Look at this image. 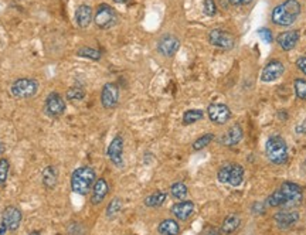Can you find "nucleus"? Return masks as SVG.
I'll return each mask as SVG.
<instances>
[{
	"label": "nucleus",
	"instance_id": "423d86ee",
	"mask_svg": "<svg viewBox=\"0 0 306 235\" xmlns=\"http://www.w3.org/2000/svg\"><path fill=\"white\" fill-rule=\"evenodd\" d=\"M281 193L284 194L286 200L285 207H295L298 204H301L302 198H304V192L301 189V186H298L296 183L285 182L281 184L279 187Z\"/></svg>",
	"mask_w": 306,
	"mask_h": 235
},
{
	"label": "nucleus",
	"instance_id": "4be33fe9",
	"mask_svg": "<svg viewBox=\"0 0 306 235\" xmlns=\"http://www.w3.org/2000/svg\"><path fill=\"white\" fill-rule=\"evenodd\" d=\"M240 225H241V218H240V215H237V214H230V215H227V217L224 218V221H222L221 233L225 235L234 234V233L238 230Z\"/></svg>",
	"mask_w": 306,
	"mask_h": 235
},
{
	"label": "nucleus",
	"instance_id": "5701e85b",
	"mask_svg": "<svg viewBox=\"0 0 306 235\" xmlns=\"http://www.w3.org/2000/svg\"><path fill=\"white\" fill-rule=\"evenodd\" d=\"M159 235H179L180 225L176 220L166 218L158 225Z\"/></svg>",
	"mask_w": 306,
	"mask_h": 235
},
{
	"label": "nucleus",
	"instance_id": "f704fd0d",
	"mask_svg": "<svg viewBox=\"0 0 306 235\" xmlns=\"http://www.w3.org/2000/svg\"><path fill=\"white\" fill-rule=\"evenodd\" d=\"M294 88H295V94L298 98L305 99L306 101V79L298 78L294 82Z\"/></svg>",
	"mask_w": 306,
	"mask_h": 235
},
{
	"label": "nucleus",
	"instance_id": "aec40b11",
	"mask_svg": "<svg viewBox=\"0 0 306 235\" xmlns=\"http://www.w3.org/2000/svg\"><path fill=\"white\" fill-rule=\"evenodd\" d=\"M75 22L78 27L87 29L92 22V9L87 4H81L75 11Z\"/></svg>",
	"mask_w": 306,
	"mask_h": 235
},
{
	"label": "nucleus",
	"instance_id": "0eeeda50",
	"mask_svg": "<svg viewBox=\"0 0 306 235\" xmlns=\"http://www.w3.org/2000/svg\"><path fill=\"white\" fill-rule=\"evenodd\" d=\"M94 22L99 29H109L116 23V11L108 4H101L94 16Z\"/></svg>",
	"mask_w": 306,
	"mask_h": 235
},
{
	"label": "nucleus",
	"instance_id": "58836bf2",
	"mask_svg": "<svg viewBox=\"0 0 306 235\" xmlns=\"http://www.w3.org/2000/svg\"><path fill=\"white\" fill-rule=\"evenodd\" d=\"M296 65H298V68L306 75V57H299V58L296 60Z\"/></svg>",
	"mask_w": 306,
	"mask_h": 235
},
{
	"label": "nucleus",
	"instance_id": "37998d69",
	"mask_svg": "<svg viewBox=\"0 0 306 235\" xmlns=\"http://www.w3.org/2000/svg\"><path fill=\"white\" fill-rule=\"evenodd\" d=\"M115 3H127L128 0H114Z\"/></svg>",
	"mask_w": 306,
	"mask_h": 235
},
{
	"label": "nucleus",
	"instance_id": "6e6552de",
	"mask_svg": "<svg viewBox=\"0 0 306 235\" xmlns=\"http://www.w3.org/2000/svg\"><path fill=\"white\" fill-rule=\"evenodd\" d=\"M65 112V101L60 94L51 92L45 99V114L51 118H58Z\"/></svg>",
	"mask_w": 306,
	"mask_h": 235
},
{
	"label": "nucleus",
	"instance_id": "9d476101",
	"mask_svg": "<svg viewBox=\"0 0 306 235\" xmlns=\"http://www.w3.org/2000/svg\"><path fill=\"white\" fill-rule=\"evenodd\" d=\"M207 114L211 122L217 125L227 123L228 119L231 118V111L224 104H211L210 107L207 108Z\"/></svg>",
	"mask_w": 306,
	"mask_h": 235
},
{
	"label": "nucleus",
	"instance_id": "ddd939ff",
	"mask_svg": "<svg viewBox=\"0 0 306 235\" xmlns=\"http://www.w3.org/2000/svg\"><path fill=\"white\" fill-rule=\"evenodd\" d=\"M119 101V88L114 82H108L102 88V92H101V104L102 107L106 109H111V108H115L116 104Z\"/></svg>",
	"mask_w": 306,
	"mask_h": 235
},
{
	"label": "nucleus",
	"instance_id": "393cba45",
	"mask_svg": "<svg viewBox=\"0 0 306 235\" xmlns=\"http://www.w3.org/2000/svg\"><path fill=\"white\" fill-rule=\"evenodd\" d=\"M170 194H172L173 198L183 201V200H186V197L189 194V189L183 182H176L170 186Z\"/></svg>",
	"mask_w": 306,
	"mask_h": 235
},
{
	"label": "nucleus",
	"instance_id": "7c9ffc66",
	"mask_svg": "<svg viewBox=\"0 0 306 235\" xmlns=\"http://www.w3.org/2000/svg\"><path fill=\"white\" fill-rule=\"evenodd\" d=\"M9 171H10V163L7 159H0V187H4L7 183L9 177Z\"/></svg>",
	"mask_w": 306,
	"mask_h": 235
},
{
	"label": "nucleus",
	"instance_id": "f8f14e48",
	"mask_svg": "<svg viewBox=\"0 0 306 235\" xmlns=\"http://www.w3.org/2000/svg\"><path fill=\"white\" fill-rule=\"evenodd\" d=\"M284 71H285L284 64H282L279 60H272V61H269V63L264 67V70H262V73H261V81H262V82H272V81H276L279 77H282Z\"/></svg>",
	"mask_w": 306,
	"mask_h": 235
},
{
	"label": "nucleus",
	"instance_id": "6ab92c4d",
	"mask_svg": "<svg viewBox=\"0 0 306 235\" xmlns=\"http://www.w3.org/2000/svg\"><path fill=\"white\" fill-rule=\"evenodd\" d=\"M299 40V33L296 30H289V32L281 33L278 37H276V41L279 44V47L284 50V51H291L295 48V45L298 44Z\"/></svg>",
	"mask_w": 306,
	"mask_h": 235
},
{
	"label": "nucleus",
	"instance_id": "f257e3e1",
	"mask_svg": "<svg viewBox=\"0 0 306 235\" xmlns=\"http://www.w3.org/2000/svg\"><path fill=\"white\" fill-rule=\"evenodd\" d=\"M96 182V173L89 166L78 167L71 174V189L80 196H87L92 190V186Z\"/></svg>",
	"mask_w": 306,
	"mask_h": 235
},
{
	"label": "nucleus",
	"instance_id": "7ed1b4c3",
	"mask_svg": "<svg viewBox=\"0 0 306 235\" xmlns=\"http://www.w3.org/2000/svg\"><path fill=\"white\" fill-rule=\"evenodd\" d=\"M265 155L272 164H285L288 161V145L281 136H271L265 143Z\"/></svg>",
	"mask_w": 306,
	"mask_h": 235
},
{
	"label": "nucleus",
	"instance_id": "cd10ccee",
	"mask_svg": "<svg viewBox=\"0 0 306 235\" xmlns=\"http://www.w3.org/2000/svg\"><path fill=\"white\" fill-rule=\"evenodd\" d=\"M203 117H204V114H203V111H200V109L186 111L184 115H183V125H193V123L201 120Z\"/></svg>",
	"mask_w": 306,
	"mask_h": 235
},
{
	"label": "nucleus",
	"instance_id": "a19ab883",
	"mask_svg": "<svg viewBox=\"0 0 306 235\" xmlns=\"http://www.w3.org/2000/svg\"><path fill=\"white\" fill-rule=\"evenodd\" d=\"M296 130H298L299 133H304V135H306V120H305V122H302V123H301V125L298 126V129H296Z\"/></svg>",
	"mask_w": 306,
	"mask_h": 235
},
{
	"label": "nucleus",
	"instance_id": "473e14b6",
	"mask_svg": "<svg viewBox=\"0 0 306 235\" xmlns=\"http://www.w3.org/2000/svg\"><path fill=\"white\" fill-rule=\"evenodd\" d=\"M84 96H85V91L81 88V86L75 85L67 91V99H68V101H73V102L84 99Z\"/></svg>",
	"mask_w": 306,
	"mask_h": 235
},
{
	"label": "nucleus",
	"instance_id": "c85d7f7f",
	"mask_svg": "<svg viewBox=\"0 0 306 235\" xmlns=\"http://www.w3.org/2000/svg\"><path fill=\"white\" fill-rule=\"evenodd\" d=\"M213 140H214V135H213V133H206V135L200 136L199 139L194 140V143H193V150H194V152H200V150L204 149L206 146H209Z\"/></svg>",
	"mask_w": 306,
	"mask_h": 235
},
{
	"label": "nucleus",
	"instance_id": "72a5a7b5",
	"mask_svg": "<svg viewBox=\"0 0 306 235\" xmlns=\"http://www.w3.org/2000/svg\"><path fill=\"white\" fill-rule=\"evenodd\" d=\"M231 164L232 163H225L222 164L221 167L217 171V179L220 183H228V179H230V171H231Z\"/></svg>",
	"mask_w": 306,
	"mask_h": 235
},
{
	"label": "nucleus",
	"instance_id": "b1692460",
	"mask_svg": "<svg viewBox=\"0 0 306 235\" xmlns=\"http://www.w3.org/2000/svg\"><path fill=\"white\" fill-rule=\"evenodd\" d=\"M244 182V167L238 163H232L228 183L231 187H240Z\"/></svg>",
	"mask_w": 306,
	"mask_h": 235
},
{
	"label": "nucleus",
	"instance_id": "a211bd4d",
	"mask_svg": "<svg viewBox=\"0 0 306 235\" xmlns=\"http://www.w3.org/2000/svg\"><path fill=\"white\" fill-rule=\"evenodd\" d=\"M109 192V186H108V182L105 179H98L94 186H92V194H91V203L94 205H98L101 204L104 200H105L106 194Z\"/></svg>",
	"mask_w": 306,
	"mask_h": 235
},
{
	"label": "nucleus",
	"instance_id": "20e7f679",
	"mask_svg": "<svg viewBox=\"0 0 306 235\" xmlns=\"http://www.w3.org/2000/svg\"><path fill=\"white\" fill-rule=\"evenodd\" d=\"M21 220H23V214L17 207H14V205L6 207L3 214H1L0 235H4L6 231H10V233L17 231L21 224Z\"/></svg>",
	"mask_w": 306,
	"mask_h": 235
},
{
	"label": "nucleus",
	"instance_id": "4468645a",
	"mask_svg": "<svg viewBox=\"0 0 306 235\" xmlns=\"http://www.w3.org/2000/svg\"><path fill=\"white\" fill-rule=\"evenodd\" d=\"M180 48L179 39L175 36H163L158 43V51L165 57H173Z\"/></svg>",
	"mask_w": 306,
	"mask_h": 235
},
{
	"label": "nucleus",
	"instance_id": "ea45409f",
	"mask_svg": "<svg viewBox=\"0 0 306 235\" xmlns=\"http://www.w3.org/2000/svg\"><path fill=\"white\" fill-rule=\"evenodd\" d=\"M234 6H244V4H250L253 0H228Z\"/></svg>",
	"mask_w": 306,
	"mask_h": 235
},
{
	"label": "nucleus",
	"instance_id": "f03ea898",
	"mask_svg": "<svg viewBox=\"0 0 306 235\" xmlns=\"http://www.w3.org/2000/svg\"><path fill=\"white\" fill-rule=\"evenodd\" d=\"M301 14V4L298 0H286L282 4H278L272 10V22L278 26L294 24Z\"/></svg>",
	"mask_w": 306,
	"mask_h": 235
},
{
	"label": "nucleus",
	"instance_id": "2eb2a0df",
	"mask_svg": "<svg viewBox=\"0 0 306 235\" xmlns=\"http://www.w3.org/2000/svg\"><path fill=\"white\" fill-rule=\"evenodd\" d=\"M170 211H172V214H173L177 220L187 221L191 215H193V213H194V203L189 201V200H183V201H179L177 204H175Z\"/></svg>",
	"mask_w": 306,
	"mask_h": 235
},
{
	"label": "nucleus",
	"instance_id": "39448f33",
	"mask_svg": "<svg viewBox=\"0 0 306 235\" xmlns=\"http://www.w3.org/2000/svg\"><path fill=\"white\" fill-rule=\"evenodd\" d=\"M37 89H39L37 81L30 78H20L14 81L10 86L11 95L16 98H32L37 94Z\"/></svg>",
	"mask_w": 306,
	"mask_h": 235
},
{
	"label": "nucleus",
	"instance_id": "412c9836",
	"mask_svg": "<svg viewBox=\"0 0 306 235\" xmlns=\"http://www.w3.org/2000/svg\"><path fill=\"white\" fill-rule=\"evenodd\" d=\"M43 186L48 190H53L57 187L58 183V170L54 166H47L42 173Z\"/></svg>",
	"mask_w": 306,
	"mask_h": 235
},
{
	"label": "nucleus",
	"instance_id": "4c0bfd02",
	"mask_svg": "<svg viewBox=\"0 0 306 235\" xmlns=\"http://www.w3.org/2000/svg\"><path fill=\"white\" fill-rule=\"evenodd\" d=\"M203 235H222V233L221 230H219V228H216V227H207V228L204 230Z\"/></svg>",
	"mask_w": 306,
	"mask_h": 235
},
{
	"label": "nucleus",
	"instance_id": "c9c22d12",
	"mask_svg": "<svg viewBox=\"0 0 306 235\" xmlns=\"http://www.w3.org/2000/svg\"><path fill=\"white\" fill-rule=\"evenodd\" d=\"M216 11H217V7H216L214 0H204V13L207 16H214Z\"/></svg>",
	"mask_w": 306,
	"mask_h": 235
},
{
	"label": "nucleus",
	"instance_id": "2f4dec72",
	"mask_svg": "<svg viewBox=\"0 0 306 235\" xmlns=\"http://www.w3.org/2000/svg\"><path fill=\"white\" fill-rule=\"evenodd\" d=\"M77 55L80 57H84V58H89V60H94L98 61L101 58V53L95 50V48H91V47H83L77 51Z\"/></svg>",
	"mask_w": 306,
	"mask_h": 235
},
{
	"label": "nucleus",
	"instance_id": "c03bdc74",
	"mask_svg": "<svg viewBox=\"0 0 306 235\" xmlns=\"http://www.w3.org/2000/svg\"><path fill=\"white\" fill-rule=\"evenodd\" d=\"M3 153V146H1V143H0V155Z\"/></svg>",
	"mask_w": 306,
	"mask_h": 235
},
{
	"label": "nucleus",
	"instance_id": "bb28decb",
	"mask_svg": "<svg viewBox=\"0 0 306 235\" xmlns=\"http://www.w3.org/2000/svg\"><path fill=\"white\" fill-rule=\"evenodd\" d=\"M266 204H268L269 207H274V208H276V207H285L286 200L285 197H284V194L278 189V190H275L272 194H269V197L266 198Z\"/></svg>",
	"mask_w": 306,
	"mask_h": 235
},
{
	"label": "nucleus",
	"instance_id": "9b49d317",
	"mask_svg": "<svg viewBox=\"0 0 306 235\" xmlns=\"http://www.w3.org/2000/svg\"><path fill=\"white\" fill-rule=\"evenodd\" d=\"M108 157L115 166L121 167L124 164V138L121 135L115 136L108 146Z\"/></svg>",
	"mask_w": 306,
	"mask_h": 235
},
{
	"label": "nucleus",
	"instance_id": "79ce46f5",
	"mask_svg": "<svg viewBox=\"0 0 306 235\" xmlns=\"http://www.w3.org/2000/svg\"><path fill=\"white\" fill-rule=\"evenodd\" d=\"M29 235H42V233H40V231H33L32 234H29Z\"/></svg>",
	"mask_w": 306,
	"mask_h": 235
},
{
	"label": "nucleus",
	"instance_id": "c756f323",
	"mask_svg": "<svg viewBox=\"0 0 306 235\" xmlns=\"http://www.w3.org/2000/svg\"><path fill=\"white\" fill-rule=\"evenodd\" d=\"M121 210H122V200L115 197L111 203L108 204V208H106L108 218H115L116 215L121 213Z\"/></svg>",
	"mask_w": 306,
	"mask_h": 235
},
{
	"label": "nucleus",
	"instance_id": "1a4fd4ad",
	"mask_svg": "<svg viewBox=\"0 0 306 235\" xmlns=\"http://www.w3.org/2000/svg\"><path fill=\"white\" fill-rule=\"evenodd\" d=\"M209 40L210 43L217 47V48H221V50H231L234 47V37L232 34L228 32H224L221 29H216V30H211L209 34Z\"/></svg>",
	"mask_w": 306,
	"mask_h": 235
},
{
	"label": "nucleus",
	"instance_id": "a878e982",
	"mask_svg": "<svg viewBox=\"0 0 306 235\" xmlns=\"http://www.w3.org/2000/svg\"><path fill=\"white\" fill-rule=\"evenodd\" d=\"M166 193L163 192H156V193H152L150 196H148L146 198H145V205L146 207H149V208H158V207H160V205H163V203L166 201Z\"/></svg>",
	"mask_w": 306,
	"mask_h": 235
},
{
	"label": "nucleus",
	"instance_id": "dca6fc26",
	"mask_svg": "<svg viewBox=\"0 0 306 235\" xmlns=\"http://www.w3.org/2000/svg\"><path fill=\"white\" fill-rule=\"evenodd\" d=\"M274 220L281 230H286V228H289V227H292V225L298 223L299 214L294 211V210H285V211H279V213L275 214Z\"/></svg>",
	"mask_w": 306,
	"mask_h": 235
},
{
	"label": "nucleus",
	"instance_id": "e433bc0d",
	"mask_svg": "<svg viewBox=\"0 0 306 235\" xmlns=\"http://www.w3.org/2000/svg\"><path fill=\"white\" fill-rule=\"evenodd\" d=\"M258 34L264 39V41H266V43H271V41H272V33L269 32L268 29H261V30H258Z\"/></svg>",
	"mask_w": 306,
	"mask_h": 235
},
{
	"label": "nucleus",
	"instance_id": "f3484780",
	"mask_svg": "<svg viewBox=\"0 0 306 235\" xmlns=\"http://www.w3.org/2000/svg\"><path fill=\"white\" fill-rule=\"evenodd\" d=\"M241 139H243V128L237 123V125H234V126L228 129L224 135H221L220 143L222 146L231 148V146H235L237 143H240Z\"/></svg>",
	"mask_w": 306,
	"mask_h": 235
}]
</instances>
